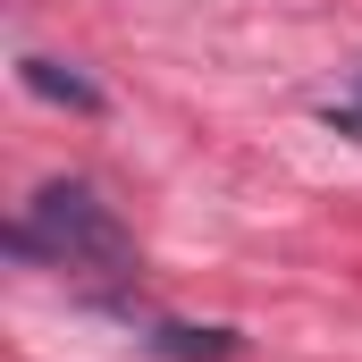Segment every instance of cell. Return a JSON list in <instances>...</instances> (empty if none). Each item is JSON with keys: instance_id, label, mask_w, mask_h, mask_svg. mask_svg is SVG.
Segmentation results:
<instances>
[{"instance_id": "cell-1", "label": "cell", "mask_w": 362, "mask_h": 362, "mask_svg": "<svg viewBox=\"0 0 362 362\" xmlns=\"http://www.w3.org/2000/svg\"><path fill=\"white\" fill-rule=\"evenodd\" d=\"M8 253L34 270H93V278H135V236L127 219L76 177H51L25 194V211L8 219Z\"/></svg>"}, {"instance_id": "cell-2", "label": "cell", "mask_w": 362, "mask_h": 362, "mask_svg": "<svg viewBox=\"0 0 362 362\" xmlns=\"http://www.w3.org/2000/svg\"><path fill=\"white\" fill-rule=\"evenodd\" d=\"M101 312L118 320V329H135V346L160 362H228L236 354V329H194V320H160V312H144L135 295H101Z\"/></svg>"}, {"instance_id": "cell-3", "label": "cell", "mask_w": 362, "mask_h": 362, "mask_svg": "<svg viewBox=\"0 0 362 362\" xmlns=\"http://www.w3.org/2000/svg\"><path fill=\"white\" fill-rule=\"evenodd\" d=\"M25 85L42 101H68V110H101V85H85L68 59H25Z\"/></svg>"}, {"instance_id": "cell-4", "label": "cell", "mask_w": 362, "mask_h": 362, "mask_svg": "<svg viewBox=\"0 0 362 362\" xmlns=\"http://www.w3.org/2000/svg\"><path fill=\"white\" fill-rule=\"evenodd\" d=\"M329 127H337V135H362V76H354L346 101H329Z\"/></svg>"}]
</instances>
